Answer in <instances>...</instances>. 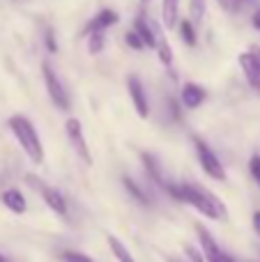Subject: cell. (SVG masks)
Wrapping results in <instances>:
<instances>
[{
    "mask_svg": "<svg viewBox=\"0 0 260 262\" xmlns=\"http://www.w3.org/2000/svg\"><path fill=\"white\" fill-rule=\"evenodd\" d=\"M205 9H207L205 0H191V3H189V14H191V21L193 23H201L203 16H205Z\"/></svg>",
    "mask_w": 260,
    "mask_h": 262,
    "instance_id": "ffe728a7",
    "label": "cell"
},
{
    "mask_svg": "<svg viewBox=\"0 0 260 262\" xmlns=\"http://www.w3.org/2000/svg\"><path fill=\"white\" fill-rule=\"evenodd\" d=\"M240 67H242V72H244V76H247V81H249V85L253 88V90L260 95V62H258V58H256V53H242L240 55Z\"/></svg>",
    "mask_w": 260,
    "mask_h": 262,
    "instance_id": "ba28073f",
    "label": "cell"
},
{
    "mask_svg": "<svg viewBox=\"0 0 260 262\" xmlns=\"http://www.w3.org/2000/svg\"><path fill=\"white\" fill-rule=\"evenodd\" d=\"M168 262H182L180 258H168Z\"/></svg>",
    "mask_w": 260,
    "mask_h": 262,
    "instance_id": "1f68e13d",
    "label": "cell"
},
{
    "mask_svg": "<svg viewBox=\"0 0 260 262\" xmlns=\"http://www.w3.org/2000/svg\"><path fill=\"white\" fill-rule=\"evenodd\" d=\"M178 14H180V0H161V18H164L166 28L178 26Z\"/></svg>",
    "mask_w": 260,
    "mask_h": 262,
    "instance_id": "5bb4252c",
    "label": "cell"
},
{
    "mask_svg": "<svg viewBox=\"0 0 260 262\" xmlns=\"http://www.w3.org/2000/svg\"><path fill=\"white\" fill-rule=\"evenodd\" d=\"M106 239H109V246H111V251H113V255H115V258H118L120 262H136V260H134V255L129 253V249L118 239V237L109 235Z\"/></svg>",
    "mask_w": 260,
    "mask_h": 262,
    "instance_id": "2e32d148",
    "label": "cell"
},
{
    "mask_svg": "<svg viewBox=\"0 0 260 262\" xmlns=\"http://www.w3.org/2000/svg\"><path fill=\"white\" fill-rule=\"evenodd\" d=\"M127 88H129V97H132V101H134V108H136L138 118H147V115H150V104H147V95H145V90H143V83L136 74H132V76L127 78Z\"/></svg>",
    "mask_w": 260,
    "mask_h": 262,
    "instance_id": "52a82bcc",
    "label": "cell"
},
{
    "mask_svg": "<svg viewBox=\"0 0 260 262\" xmlns=\"http://www.w3.org/2000/svg\"><path fill=\"white\" fill-rule=\"evenodd\" d=\"M0 262H5V258H3V255H0Z\"/></svg>",
    "mask_w": 260,
    "mask_h": 262,
    "instance_id": "d6a6232c",
    "label": "cell"
},
{
    "mask_svg": "<svg viewBox=\"0 0 260 262\" xmlns=\"http://www.w3.org/2000/svg\"><path fill=\"white\" fill-rule=\"evenodd\" d=\"M196 235H198V242H201V249H203V253H205V258H207V260L221 253V246L216 244V239L210 235V230H207V228L196 226Z\"/></svg>",
    "mask_w": 260,
    "mask_h": 262,
    "instance_id": "30bf717a",
    "label": "cell"
},
{
    "mask_svg": "<svg viewBox=\"0 0 260 262\" xmlns=\"http://www.w3.org/2000/svg\"><path fill=\"white\" fill-rule=\"evenodd\" d=\"M184 253H187V258L191 262H205V260H203V253L198 249H193V246H187V249H184Z\"/></svg>",
    "mask_w": 260,
    "mask_h": 262,
    "instance_id": "d4e9b609",
    "label": "cell"
},
{
    "mask_svg": "<svg viewBox=\"0 0 260 262\" xmlns=\"http://www.w3.org/2000/svg\"><path fill=\"white\" fill-rule=\"evenodd\" d=\"M134 30L143 37V41H145L147 49H157V44H159V41H157L155 30H152L150 23L145 21V16H136V21H134Z\"/></svg>",
    "mask_w": 260,
    "mask_h": 262,
    "instance_id": "4fadbf2b",
    "label": "cell"
},
{
    "mask_svg": "<svg viewBox=\"0 0 260 262\" xmlns=\"http://www.w3.org/2000/svg\"><path fill=\"white\" fill-rule=\"evenodd\" d=\"M141 161H143V166H145L147 175H150L152 180L157 182V184H161V186L166 189V184H168V182H164V177H161V168H159V163H157V159L152 157V154L143 152V154H141Z\"/></svg>",
    "mask_w": 260,
    "mask_h": 262,
    "instance_id": "9a60e30c",
    "label": "cell"
},
{
    "mask_svg": "<svg viewBox=\"0 0 260 262\" xmlns=\"http://www.w3.org/2000/svg\"><path fill=\"white\" fill-rule=\"evenodd\" d=\"M251 221H253V228H256V232H258V237H260V212H253Z\"/></svg>",
    "mask_w": 260,
    "mask_h": 262,
    "instance_id": "83f0119b",
    "label": "cell"
},
{
    "mask_svg": "<svg viewBox=\"0 0 260 262\" xmlns=\"http://www.w3.org/2000/svg\"><path fill=\"white\" fill-rule=\"evenodd\" d=\"M180 37L187 46H196V28L191 21H180Z\"/></svg>",
    "mask_w": 260,
    "mask_h": 262,
    "instance_id": "ac0fdd59",
    "label": "cell"
},
{
    "mask_svg": "<svg viewBox=\"0 0 260 262\" xmlns=\"http://www.w3.org/2000/svg\"><path fill=\"white\" fill-rule=\"evenodd\" d=\"M3 205L9 209V212H14V214H23V212H26V207H28L26 198H23V193L18 189L3 191Z\"/></svg>",
    "mask_w": 260,
    "mask_h": 262,
    "instance_id": "8fae6325",
    "label": "cell"
},
{
    "mask_svg": "<svg viewBox=\"0 0 260 262\" xmlns=\"http://www.w3.org/2000/svg\"><path fill=\"white\" fill-rule=\"evenodd\" d=\"M9 129L14 131L18 145L26 149L30 161H35V163L44 161V147H41L39 134H37V129L32 127V122L26 115H12V118H9Z\"/></svg>",
    "mask_w": 260,
    "mask_h": 262,
    "instance_id": "7a4b0ae2",
    "label": "cell"
},
{
    "mask_svg": "<svg viewBox=\"0 0 260 262\" xmlns=\"http://www.w3.org/2000/svg\"><path fill=\"white\" fill-rule=\"evenodd\" d=\"M141 3H150V0H141Z\"/></svg>",
    "mask_w": 260,
    "mask_h": 262,
    "instance_id": "836d02e7",
    "label": "cell"
},
{
    "mask_svg": "<svg viewBox=\"0 0 260 262\" xmlns=\"http://www.w3.org/2000/svg\"><path fill=\"white\" fill-rule=\"evenodd\" d=\"M182 104L187 106V108H198V106L205 101V90H203L201 85H196V83H187V85L182 88Z\"/></svg>",
    "mask_w": 260,
    "mask_h": 262,
    "instance_id": "9c48e42d",
    "label": "cell"
},
{
    "mask_svg": "<svg viewBox=\"0 0 260 262\" xmlns=\"http://www.w3.org/2000/svg\"><path fill=\"white\" fill-rule=\"evenodd\" d=\"M88 35H90V41H88L90 53H101V51H104V44H106L104 30H92V32H88Z\"/></svg>",
    "mask_w": 260,
    "mask_h": 262,
    "instance_id": "d6986e66",
    "label": "cell"
},
{
    "mask_svg": "<svg viewBox=\"0 0 260 262\" xmlns=\"http://www.w3.org/2000/svg\"><path fill=\"white\" fill-rule=\"evenodd\" d=\"M249 170H251V177L260 184V157L258 154H253L251 161H249Z\"/></svg>",
    "mask_w": 260,
    "mask_h": 262,
    "instance_id": "cb8c5ba5",
    "label": "cell"
},
{
    "mask_svg": "<svg viewBox=\"0 0 260 262\" xmlns=\"http://www.w3.org/2000/svg\"><path fill=\"white\" fill-rule=\"evenodd\" d=\"M41 74H44V83H46V90H49V97L60 111H69V95L64 90V85L60 83L58 74L51 69L49 62L41 64Z\"/></svg>",
    "mask_w": 260,
    "mask_h": 262,
    "instance_id": "3957f363",
    "label": "cell"
},
{
    "mask_svg": "<svg viewBox=\"0 0 260 262\" xmlns=\"http://www.w3.org/2000/svg\"><path fill=\"white\" fill-rule=\"evenodd\" d=\"M216 3H219V5H221V7L230 9V3H233V0H216Z\"/></svg>",
    "mask_w": 260,
    "mask_h": 262,
    "instance_id": "4dcf8cb0",
    "label": "cell"
},
{
    "mask_svg": "<svg viewBox=\"0 0 260 262\" xmlns=\"http://www.w3.org/2000/svg\"><path fill=\"white\" fill-rule=\"evenodd\" d=\"M157 51H159V60L168 67L170 62H173V51H170V46H168V41L166 39H161L159 44H157Z\"/></svg>",
    "mask_w": 260,
    "mask_h": 262,
    "instance_id": "7402d4cb",
    "label": "cell"
},
{
    "mask_svg": "<svg viewBox=\"0 0 260 262\" xmlns=\"http://www.w3.org/2000/svg\"><path fill=\"white\" fill-rule=\"evenodd\" d=\"M193 145H196V152H198V161H201L203 170L212 177V180H226V170L221 166L219 157L210 149V145L203 143L201 138H193Z\"/></svg>",
    "mask_w": 260,
    "mask_h": 262,
    "instance_id": "277c9868",
    "label": "cell"
},
{
    "mask_svg": "<svg viewBox=\"0 0 260 262\" xmlns=\"http://www.w3.org/2000/svg\"><path fill=\"white\" fill-rule=\"evenodd\" d=\"M46 49L51 51V53H55V51H58V41L53 39V32H46Z\"/></svg>",
    "mask_w": 260,
    "mask_h": 262,
    "instance_id": "484cf974",
    "label": "cell"
},
{
    "mask_svg": "<svg viewBox=\"0 0 260 262\" xmlns=\"http://www.w3.org/2000/svg\"><path fill=\"white\" fill-rule=\"evenodd\" d=\"M180 193H182L184 203L196 207L203 216L212 219V221L226 219V205L221 203L212 191L203 189V186H196V184H180Z\"/></svg>",
    "mask_w": 260,
    "mask_h": 262,
    "instance_id": "6da1fadb",
    "label": "cell"
},
{
    "mask_svg": "<svg viewBox=\"0 0 260 262\" xmlns=\"http://www.w3.org/2000/svg\"><path fill=\"white\" fill-rule=\"evenodd\" d=\"M249 0H233V3H230V9H240L242 7V5H247Z\"/></svg>",
    "mask_w": 260,
    "mask_h": 262,
    "instance_id": "f546056e",
    "label": "cell"
},
{
    "mask_svg": "<svg viewBox=\"0 0 260 262\" xmlns=\"http://www.w3.org/2000/svg\"><path fill=\"white\" fill-rule=\"evenodd\" d=\"M64 131H67V138H69V143H72L74 152H76L78 157L83 159V163H88V166H90V163H92V157H90V149H88L85 136H83V124H81V120L69 118L67 124H64Z\"/></svg>",
    "mask_w": 260,
    "mask_h": 262,
    "instance_id": "5b68a950",
    "label": "cell"
},
{
    "mask_svg": "<svg viewBox=\"0 0 260 262\" xmlns=\"http://www.w3.org/2000/svg\"><path fill=\"white\" fill-rule=\"evenodd\" d=\"M28 182H30L32 186H37L39 189V193H41V198H44V203L49 205L51 209H53L55 214H60V216H67V200H64V195L60 193L58 189H53V186H46L44 182H39V180H32V177H28Z\"/></svg>",
    "mask_w": 260,
    "mask_h": 262,
    "instance_id": "8992f818",
    "label": "cell"
},
{
    "mask_svg": "<svg viewBox=\"0 0 260 262\" xmlns=\"http://www.w3.org/2000/svg\"><path fill=\"white\" fill-rule=\"evenodd\" d=\"M124 41H127V44L132 46L134 51H143V49H147L145 41H143V37L138 35L136 30H129V32H127V37H124Z\"/></svg>",
    "mask_w": 260,
    "mask_h": 262,
    "instance_id": "603a6c76",
    "label": "cell"
},
{
    "mask_svg": "<svg viewBox=\"0 0 260 262\" xmlns=\"http://www.w3.org/2000/svg\"><path fill=\"white\" fill-rule=\"evenodd\" d=\"M115 23H118V12H113V9H101V12L90 21V26H88V32H92V30H106V28L115 26Z\"/></svg>",
    "mask_w": 260,
    "mask_h": 262,
    "instance_id": "7c38bea8",
    "label": "cell"
},
{
    "mask_svg": "<svg viewBox=\"0 0 260 262\" xmlns=\"http://www.w3.org/2000/svg\"><path fill=\"white\" fill-rule=\"evenodd\" d=\"M251 23H253V28H256V30H260V9H258V12H256V14H253Z\"/></svg>",
    "mask_w": 260,
    "mask_h": 262,
    "instance_id": "f1b7e54d",
    "label": "cell"
},
{
    "mask_svg": "<svg viewBox=\"0 0 260 262\" xmlns=\"http://www.w3.org/2000/svg\"><path fill=\"white\" fill-rule=\"evenodd\" d=\"M207 262H235V258H233V255H228V253H224V251H221L219 255H214V258H210Z\"/></svg>",
    "mask_w": 260,
    "mask_h": 262,
    "instance_id": "4316f807",
    "label": "cell"
},
{
    "mask_svg": "<svg viewBox=\"0 0 260 262\" xmlns=\"http://www.w3.org/2000/svg\"><path fill=\"white\" fill-rule=\"evenodd\" d=\"M60 260L62 262H95L90 255L78 253V251H62V253H60Z\"/></svg>",
    "mask_w": 260,
    "mask_h": 262,
    "instance_id": "44dd1931",
    "label": "cell"
},
{
    "mask_svg": "<svg viewBox=\"0 0 260 262\" xmlns=\"http://www.w3.org/2000/svg\"><path fill=\"white\" fill-rule=\"evenodd\" d=\"M122 184H124V189L129 191V195H132L134 200H138V203H141V205H147V203H150V198H147V195L143 193V189L136 184V182L132 180V177H127V175H124V177H122Z\"/></svg>",
    "mask_w": 260,
    "mask_h": 262,
    "instance_id": "e0dca14e",
    "label": "cell"
}]
</instances>
